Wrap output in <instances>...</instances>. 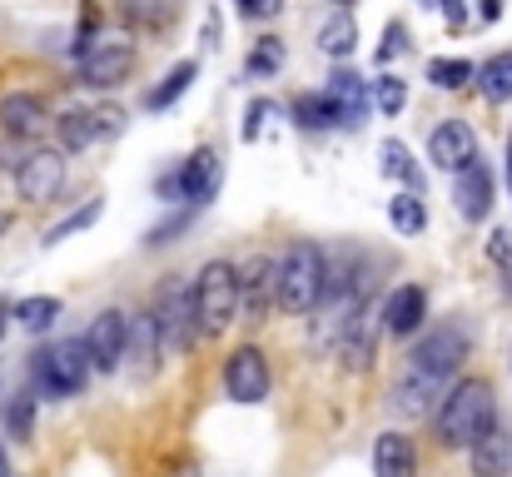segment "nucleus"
<instances>
[{"label":"nucleus","instance_id":"obj_1","mask_svg":"<svg viewBox=\"0 0 512 477\" xmlns=\"http://www.w3.org/2000/svg\"><path fill=\"white\" fill-rule=\"evenodd\" d=\"M329 294V254L314 239H294L274 259V304L284 314H314Z\"/></svg>","mask_w":512,"mask_h":477},{"label":"nucleus","instance_id":"obj_2","mask_svg":"<svg viewBox=\"0 0 512 477\" xmlns=\"http://www.w3.org/2000/svg\"><path fill=\"white\" fill-rule=\"evenodd\" d=\"M488 423H498V403H493V383H483V378L453 383L433 413L438 448H468L473 438H483Z\"/></svg>","mask_w":512,"mask_h":477},{"label":"nucleus","instance_id":"obj_3","mask_svg":"<svg viewBox=\"0 0 512 477\" xmlns=\"http://www.w3.org/2000/svg\"><path fill=\"white\" fill-rule=\"evenodd\" d=\"M194 318H199V338L229 333V323L239 318V264L209 259L194 274Z\"/></svg>","mask_w":512,"mask_h":477},{"label":"nucleus","instance_id":"obj_4","mask_svg":"<svg viewBox=\"0 0 512 477\" xmlns=\"http://www.w3.org/2000/svg\"><path fill=\"white\" fill-rule=\"evenodd\" d=\"M90 373H95V363L85 353V338H60V343H50V348L35 353V383L50 398H75Z\"/></svg>","mask_w":512,"mask_h":477},{"label":"nucleus","instance_id":"obj_5","mask_svg":"<svg viewBox=\"0 0 512 477\" xmlns=\"http://www.w3.org/2000/svg\"><path fill=\"white\" fill-rule=\"evenodd\" d=\"M155 328H160V348L165 358L194 348L199 338V318H194V279H170L155 299Z\"/></svg>","mask_w":512,"mask_h":477},{"label":"nucleus","instance_id":"obj_6","mask_svg":"<svg viewBox=\"0 0 512 477\" xmlns=\"http://www.w3.org/2000/svg\"><path fill=\"white\" fill-rule=\"evenodd\" d=\"M125 110L120 105H90V110H65L60 120H55V135H60V150H70V155H80V150H90V145H100V140H115L120 130H125Z\"/></svg>","mask_w":512,"mask_h":477},{"label":"nucleus","instance_id":"obj_7","mask_svg":"<svg viewBox=\"0 0 512 477\" xmlns=\"http://www.w3.org/2000/svg\"><path fill=\"white\" fill-rule=\"evenodd\" d=\"M468 358V328L458 323H443L433 333H423L408 353V368H423V373H438V378H453Z\"/></svg>","mask_w":512,"mask_h":477},{"label":"nucleus","instance_id":"obj_8","mask_svg":"<svg viewBox=\"0 0 512 477\" xmlns=\"http://www.w3.org/2000/svg\"><path fill=\"white\" fill-rule=\"evenodd\" d=\"M269 388H274V378H269V358H264V348H254V343L234 348L229 363H224V393H229L234 403H264Z\"/></svg>","mask_w":512,"mask_h":477},{"label":"nucleus","instance_id":"obj_9","mask_svg":"<svg viewBox=\"0 0 512 477\" xmlns=\"http://www.w3.org/2000/svg\"><path fill=\"white\" fill-rule=\"evenodd\" d=\"M65 189V155L60 150H30L15 164V194L25 204H50Z\"/></svg>","mask_w":512,"mask_h":477},{"label":"nucleus","instance_id":"obj_10","mask_svg":"<svg viewBox=\"0 0 512 477\" xmlns=\"http://www.w3.org/2000/svg\"><path fill=\"white\" fill-rule=\"evenodd\" d=\"M448 383L453 378H438V373H423V368H403V378L393 383L388 408L398 418H433L438 403H443V393H448Z\"/></svg>","mask_w":512,"mask_h":477},{"label":"nucleus","instance_id":"obj_11","mask_svg":"<svg viewBox=\"0 0 512 477\" xmlns=\"http://www.w3.org/2000/svg\"><path fill=\"white\" fill-rule=\"evenodd\" d=\"M274 304V254H249L239 264V314L244 323H264Z\"/></svg>","mask_w":512,"mask_h":477},{"label":"nucleus","instance_id":"obj_12","mask_svg":"<svg viewBox=\"0 0 512 477\" xmlns=\"http://www.w3.org/2000/svg\"><path fill=\"white\" fill-rule=\"evenodd\" d=\"M125 343H130V318L120 309L95 314V323L85 328V353H90L95 373H115L125 363Z\"/></svg>","mask_w":512,"mask_h":477},{"label":"nucleus","instance_id":"obj_13","mask_svg":"<svg viewBox=\"0 0 512 477\" xmlns=\"http://www.w3.org/2000/svg\"><path fill=\"white\" fill-rule=\"evenodd\" d=\"M130 70H135V50H130L125 40H95V45L80 55V85H90V90H110V85H120Z\"/></svg>","mask_w":512,"mask_h":477},{"label":"nucleus","instance_id":"obj_14","mask_svg":"<svg viewBox=\"0 0 512 477\" xmlns=\"http://www.w3.org/2000/svg\"><path fill=\"white\" fill-rule=\"evenodd\" d=\"M493 169L483 164V159H473L468 169H458L453 174V204H458V214L468 219V224H483L488 219V209H493Z\"/></svg>","mask_w":512,"mask_h":477},{"label":"nucleus","instance_id":"obj_15","mask_svg":"<svg viewBox=\"0 0 512 477\" xmlns=\"http://www.w3.org/2000/svg\"><path fill=\"white\" fill-rule=\"evenodd\" d=\"M428 159H433L438 169L458 174V169H468V164L478 159V135H473L463 120H443V125L428 135Z\"/></svg>","mask_w":512,"mask_h":477},{"label":"nucleus","instance_id":"obj_16","mask_svg":"<svg viewBox=\"0 0 512 477\" xmlns=\"http://www.w3.org/2000/svg\"><path fill=\"white\" fill-rule=\"evenodd\" d=\"M45 125H50V105H45L40 95L10 90V95L0 100V130H5L10 140H35Z\"/></svg>","mask_w":512,"mask_h":477},{"label":"nucleus","instance_id":"obj_17","mask_svg":"<svg viewBox=\"0 0 512 477\" xmlns=\"http://www.w3.org/2000/svg\"><path fill=\"white\" fill-rule=\"evenodd\" d=\"M378 318H383V333H393V338L418 333V328H423V318H428V289H418V284L393 289V294H388V304L378 309Z\"/></svg>","mask_w":512,"mask_h":477},{"label":"nucleus","instance_id":"obj_18","mask_svg":"<svg viewBox=\"0 0 512 477\" xmlns=\"http://www.w3.org/2000/svg\"><path fill=\"white\" fill-rule=\"evenodd\" d=\"M468 463H473V473L478 477H508L512 468V433L503 423H488L483 428V438H473L468 443Z\"/></svg>","mask_w":512,"mask_h":477},{"label":"nucleus","instance_id":"obj_19","mask_svg":"<svg viewBox=\"0 0 512 477\" xmlns=\"http://www.w3.org/2000/svg\"><path fill=\"white\" fill-rule=\"evenodd\" d=\"M115 15H120L125 30L165 35L174 20H179V0H115Z\"/></svg>","mask_w":512,"mask_h":477},{"label":"nucleus","instance_id":"obj_20","mask_svg":"<svg viewBox=\"0 0 512 477\" xmlns=\"http://www.w3.org/2000/svg\"><path fill=\"white\" fill-rule=\"evenodd\" d=\"M165 348H160V328H155V314L130 318V343H125V368H135V378H150L160 368Z\"/></svg>","mask_w":512,"mask_h":477},{"label":"nucleus","instance_id":"obj_21","mask_svg":"<svg viewBox=\"0 0 512 477\" xmlns=\"http://www.w3.org/2000/svg\"><path fill=\"white\" fill-rule=\"evenodd\" d=\"M214 189H219V155L214 150H199V155L184 159V169H179V199L199 209V204L214 199Z\"/></svg>","mask_w":512,"mask_h":477},{"label":"nucleus","instance_id":"obj_22","mask_svg":"<svg viewBox=\"0 0 512 477\" xmlns=\"http://www.w3.org/2000/svg\"><path fill=\"white\" fill-rule=\"evenodd\" d=\"M324 95L334 100L339 125H358V120L368 115V105H373L368 80H363V75H353V70H334V75H329V85H324Z\"/></svg>","mask_w":512,"mask_h":477},{"label":"nucleus","instance_id":"obj_23","mask_svg":"<svg viewBox=\"0 0 512 477\" xmlns=\"http://www.w3.org/2000/svg\"><path fill=\"white\" fill-rule=\"evenodd\" d=\"M373 473L378 477H418V448L403 433H378L373 443Z\"/></svg>","mask_w":512,"mask_h":477},{"label":"nucleus","instance_id":"obj_24","mask_svg":"<svg viewBox=\"0 0 512 477\" xmlns=\"http://www.w3.org/2000/svg\"><path fill=\"white\" fill-rule=\"evenodd\" d=\"M378 159H383V174H388V179H398L403 189L423 194V169H418V159H413V150H408L403 140H383V145H378Z\"/></svg>","mask_w":512,"mask_h":477},{"label":"nucleus","instance_id":"obj_25","mask_svg":"<svg viewBox=\"0 0 512 477\" xmlns=\"http://www.w3.org/2000/svg\"><path fill=\"white\" fill-rule=\"evenodd\" d=\"M289 115H294L299 130H329V125H339V110H334V100H329L324 90H304V95H294Z\"/></svg>","mask_w":512,"mask_h":477},{"label":"nucleus","instance_id":"obj_26","mask_svg":"<svg viewBox=\"0 0 512 477\" xmlns=\"http://www.w3.org/2000/svg\"><path fill=\"white\" fill-rule=\"evenodd\" d=\"M60 299L55 294H30V299H20L15 309H10V318L25 328V333H45V328H55V318H60Z\"/></svg>","mask_w":512,"mask_h":477},{"label":"nucleus","instance_id":"obj_27","mask_svg":"<svg viewBox=\"0 0 512 477\" xmlns=\"http://www.w3.org/2000/svg\"><path fill=\"white\" fill-rule=\"evenodd\" d=\"M353 45H358V25H353V15H348V10L329 15V20L319 25V50H324V55L348 60V55H353Z\"/></svg>","mask_w":512,"mask_h":477},{"label":"nucleus","instance_id":"obj_28","mask_svg":"<svg viewBox=\"0 0 512 477\" xmlns=\"http://www.w3.org/2000/svg\"><path fill=\"white\" fill-rule=\"evenodd\" d=\"M478 90H483L493 105H508L512 100V50L493 55V60H483V70H478Z\"/></svg>","mask_w":512,"mask_h":477},{"label":"nucleus","instance_id":"obj_29","mask_svg":"<svg viewBox=\"0 0 512 477\" xmlns=\"http://www.w3.org/2000/svg\"><path fill=\"white\" fill-rule=\"evenodd\" d=\"M194 75H199V65H194V60H179L170 75H165V85H155V90L145 95V110H170L174 100L194 85Z\"/></svg>","mask_w":512,"mask_h":477},{"label":"nucleus","instance_id":"obj_30","mask_svg":"<svg viewBox=\"0 0 512 477\" xmlns=\"http://www.w3.org/2000/svg\"><path fill=\"white\" fill-rule=\"evenodd\" d=\"M388 224L398 229V234H423L428 229V209H423V199L408 189V194H398V199H388Z\"/></svg>","mask_w":512,"mask_h":477},{"label":"nucleus","instance_id":"obj_31","mask_svg":"<svg viewBox=\"0 0 512 477\" xmlns=\"http://www.w3.org/2000/svg\"><path fill=\"white\" fill-rule=\"evenodd\" d=\"M428 80L438 85V90H463L468 80H478V65L473 60H458V55H438V60H428Z\"/></svg>","mask_w":512,"mask_h":477},{"label":"nucleus","instance_id":"obj_32","mask_svg":"<svg viewBox=\"0 0 512 477\" xmlns=\"http://www.w3.org/2000/svg\"><path fill=\"white\" fill-rule=\"evenodd\" d=\"M244 70H249V75H259V80H264V75H274V70H284V40H279V35H264V40L254 45V55L244 60Z\"/></svg>","mask_w":512,"mask_h":477},{"label":"nucleus","instance_id":"obj_33","mask_svg":"<svg viewBox=\"0 0 512 477\" xmlns=\"http://www.w3.org/2000/svg\"><path fill=\"white\" fill-rule=\"evenodd\" d=\"M373 105H378V115H403V105H408V85L398 80V75H378L373 80Z\"/></svg>","mask_w":512,"mask_h":477},{"label":"nucleus","instance_id":"obj_34","mask_svg":"<svg viewBox=\"0 0 512 477\" xmlns=\"http://www.w3.org/2000/svg\"><path fill=\"white\" fill-rule=\"evenodd\" d=\"M100 209H105V204H100V199H90L85 209H75V214H65V219H60L55 229H45L40 239H45V244H60V239H70V234H80V229H90V224L100 219Z\"/></svg>","mask_w":512,"mask_h":477},{"label":"nucleus","instance_id":"obj_35","mask_svg":"<svg viewBox=\"0 0 512 477\" xmlns=\"http://www.w3.org/2000/svg\"><path fill=\"white\" fill-rule=\"evenodd\" d=\"M5 428H10V438H30V428H35V398H30V393H15V398H10Z\"/></svg>","mask_w":512,"mask_h":477},{"label":"nucleus","instance_id":"obj_36","mask_svg":"<svg viewBox=\"0 0 512 477\" xmlns=\"http://www.w3.org/2000/svg\"><path fill=\"white\" fill-rule=\"evenodd\" d=\"M398 50H408V30H403V25H398V20H393V25H388V30H383V45H378V60H383V65H388V60H393V55H398Z\"/></svg>","mask_w":512,"mask_h":477},{"label":"nucleus","instance_id":"obj_37","mask_svg":"<svg viewBox=\"0 0 512 477\" xmlns=\"http://www.w3.org/2000/svg\"><path fill=\"white\" fill-rule=\"evenodd\" d=\"M269 115H274V105H269V100H254V105H249V120H244L239 135H244V140H259V130H264Z\"/></svg>","mask_w":512,"mask_h":477},{"label":"nucleus","instance_id":"obj_38","mask_svg":"<svg viewBox=\"0 0 512 477\" xmlns=\"http://www.w3.org/2000/svg\"><path fill=\"white\" fill-rule=\"evenodd\" d=\"M279 5H284V0H234V10H239L244 20H269V15H279Z\"/></svg>","mask_w":512,"mask_h":477},{"label":"nucleus","instance_id":"obj_39","mask_svg":"<svg viewBox=\"0 0 512 477\" xmlns=\"http://www.w3.org/2000/svg\"><path fill=\"white\" fill-rule=\"evenodd\" d=\"M438 10H443V20L453 25V30H463V20H468V10H463V0H433Z\"/></svg>","mask_w":512,"mask_h":477},{"label":"nucleus","instance_id":"obj_40","mask_svg":"<svg viewBox=\"0 0 512 477\" xmlns=\"http://www.w3.org/2000/svg\"><path fill=\"white\" fill-rule=\"evenodd\" d=\"M483 5V20H498L503 15V0H478Z\"/></svg>","mask_w":512,"mask_h":477},{"label":"nucleus","instance_id":"obj_41","mask_svg":"<svg viewBox=\"0 0 512 477\" xmlns=\"http://www.w3.org/2000/svg\"><path fill=\"white\" fill-rule=\"evenodd\" d=\"M0 477H10V458H5V443H0Z\"/></svg>","mask_w":512,"mask_h":477},{"label":"nucleus","instance_id":"obj_42","mask_svg":"<svg viewBox=\"0 0 512 477\" xmlns=\"http://www.w3.org/2000/svg\"><path fill=\"white\" fill-rule=\"evenodd\" d=\"M0 338H5V304H0Z\"/></svg>","mask_w":512,"mask_h":477},{"label":"nucleus","instance_id":"obj_43","mask_svg":"<svg viewBox=\"0 0 512 477\" xmlns=\"http://www.w3.org/2000/svg\"><path fill=\"white\" fill-rule=\"evenodd\" d=\"M508 179H512V140H508Z\"/></svg>","mask_w":512,"mask_h":477},{"label":"nucleus","instance_id":"obj_44","mask_svg":"<svg viewBox=\"0 0 512 477\" xmlns=\"http://www.w3.org/2000/svg\"><path fill=\"white\" fill-rule=\"evenodd\" d=\"M334 5H339V10H348V5H353V0H334Z\"/></svg>","mask_w":512,"mask_h":477}]
</instances>
